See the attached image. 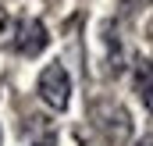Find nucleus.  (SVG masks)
<instances>
[{
  "instance_id": "1",
  "label": "nucleus",
  "mask_w": 153,
  "mask_h": 146,
  "mask_svg": "<svg viewBox=\"0 0 153 146\" xmlns=\"http://www.w3.org/2000/svg\"><path fill=\"white\" fill-rule=\"evenodd\" d=\"M39 96L53 110L68 107V100H71V78H68V72L61 64H46L43 68V75H39Z\"/></svg>"
},
{
  "instance_id": "2",
  "label": "nucleus",
  "mask_w": 153,
  "mask_h": 146,
  "mask_svg": "<svg viewBox=\"0 0 153 146\" xmlns=\"http://www.w3.org/2000/svg\"><path fill=\"white\" fill-rule=\"evenodd\" d=\"M14 50L25 54V57H36V54L46 50V29H43L39 18H25V22H18V29H14Z\"/></svg>"
},
{
  "instance_id": "3",
  "label": "nucleus",
  "mask_w": 153,
  "mask_h": 146,
  "mask_svg": "<svg viewBox=\"0 0 153 146\" xmlns=\"http://www.w3.org/2000/svg\"><path fill=\"white\" fill-rule=\"evenodd\" d=\"M135 89H139V100L146 104V110H153V64L135 68Z\"/></svg>"
},
{
  "instance_id": "4",
  "label": "nucleus",
  "mask_w": 153,
  "mask_h": 146,
  "mask_svg": "<svg viewBox=\"0 0 153 146\" xmlns=\"http://www.w3.org/2000/svg\"><path fill=\"white\" fill-rule=\"evenodd\" d=\"M32 146H57V136H43L39 143H32Z\"/></svg>"
},
{
  "instance_id": "5",
  "label": "nucleus",
  "mask_w": 153,
  "mask_h": 146,
  "mask_svg": "<svg viewBox=\"0 0 153 146\" xmlns=\"http://www.w3.org/2000/svg\"><path fill=\"white\" fill-rule=\"evenodd\" d=\"M135 146H153V132H150V136H143V139H139Z\"/></svg>"
}]
</instances>
